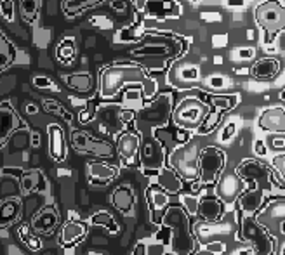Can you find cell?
I'll list each match as a JSON object with an SVG mask.
<instances>
[{"label":"cell","mask_w":285,"mask_h":255,"mask_svg":"<svg viewBox=\"0 0 285 255\" xmlns=\"http://www.w3.org/2000/svg\"><path fill=\"white\" fill-rule=\"evenodd\" d=\"M141 165L142 168L146 170H153V172H158L164 165V146L158 143L153 137H148L145 139V143L141 144Z\"/></svg>","instance_id":"obj_9"},{"label":"cell","mask_w":285,"mask_h":255,"mask_svg":"<svg viewBox=\"0 0 285 255\" xmlns=\"http://www.w3.org/2000/svg\"><path fill=\"white\" fill-rule=\"evenodd\" d=\"M72 143H73V146H75V149H79V151L92 153V155L101 156V158H112L113 156V148H112V146H110L108 143H104V141L92 139L89 134L75 132V134H73Z\"/></svg>","instance_id":"obj_10"},{"label":"cell","mask_w":285,"mask_h":255,"mask_svg":"<svg viewBox=\"0 0 285 255\" xmlns=\"http://www.w3.org/2000/svg\"><path fill=\"white\" fill-rule=\"evenodd\" d=\"M172 113V96L162 94L139 111V120L146 123H165Z\"/></svg>","instance_id":"obj_7"},{"label":"cell","mask_w":285,"mask_h":255,"mask_svg":"<svg viewBox=\"0 0 285 255\" xmlns=\"http://www.w3.org/2000/svg\"><path fill=\"white\" fill-rule=\"evenodd\" d=\"M103 2V0H66L64 4V9L66 12H77V11H82L85 7H92L96 4Z\"/></svg>","instance_id":"obj_33"},{"label":"cell","mask_w":285,"mask_h":255,"mask_svg":"<svg viewBox=\"0 0 285 255\" xmlns=\"http://www.w3.org/2000/svg\"><path fill=\"white\" fill-rule=\"evenodd\" d=\"M242 240H247L252 243L254 250H258V253H273V240L270 238V234L264 231L261 226L256 222L254 217H247L242 222Z\"/></svg>","instance_id":"obj_6"},{"label":"cell","mask_w":285,"mask_h":255,"mask_svg":"<svg viewBox=\"0 0 285 255\" xmlns=\"http://www.w3.org/2000/svg\"><path fill=\"white\" fill-rule=\"evenodd\" d=\"M275 165H276V168H278V172L282 174V177H285V155L276 156L275 158Z\"/></svg>","instance_id":"obj_48"},{"label":"cell","mask_w":285,"mask_h":255,"mask_svg":"<svg viewBox=\"0 0 285 255\" xmlns=\"http://www.w3.org/2000/svg\"><path fill=\"white\" fill-rule=\"evenodd\" d=\"M162 224L172 229V250L176 253L195 252V240L190 231V214L179 205H169L162 216Z\"/></svg>","instance_id":"obj_1"},{"label":"cell","mask_w":285,"mask_h":255,"mask_svg":"<svg viewBox=\"0 0 285 255\" xmlns=\"http://www.w3.org/2000/svg\"><path fill=\"white\" fill-rule=\"evenodd\" d=\"M191 2H198V0H191Z\"/></svg>","instance_id":"obj_59"},{"label":"cell","mask_w":285,"mask_h":255,"mask_svg":"<svg viewBox=\"0 0 285 255\" xmlns=\"http://www.w3.org/2000/svg\"><path fill=\"white\" fill-rule=\"evenodd\" d=\"M231 80H228L226 76L223 75H210L209 78L205 80V85L209 89H216V91H223V89L230 87Z\"/></svg>","instance_id":"obj_34"},{"label":"cell","mask_w":285,"mask_h":255,"mask_svg":"<svg viewBox=\"0 0 285 255\" xmlns=\"http://www.w3.org/2000/svg\"><path fill=\"white\" fill-rule=\"evenodd\" d=\"M148 198H150V205H152L153 221L158 222L160 221L162 212H164V208L169 206V193L157 184V186H152V188L148 189Z\"/></svg>","instance_id":"obj_15"},{"label":"cell","mask_w":285,"mask_h":255,"mask_svg":"<svg viewBox=\"0 0 285 255\" xmlns=\"http://www.w3.org/2000/svg\"><path fill=\"white\" fill-rule=\"evenodd\" d=\"M155 139L158 141L162 146H164V149H167V151H174L176 149V146H177V141H176V136H174V132L172 131H169V129H164V127H160V129H157L155 131Z\"/></svg>","instance_id":"obj_29"},{"label":"cell","mask_w":285,"mask_h":255,"mask_svg":"<svg viewBox=\"0 0 285 255\" xmlns=\"http://www.w3.org/2000/svg\"><path fill=\"white\" fill-rule=\"evenodd\" d=\"M203 253H225L226 252V245L223 241H210L207 245L202 246Z\"/></svg>","instance_id":"obj_38"},{"label":"cell","mask_w":285,"mask_h":255,"mask_svg":"<svg viewBox=\"0 0 285 255\" xmlns=\"http://www.w3.org/2000/svg\"><path fill=\"white\" fill-rule=\"evenodd\" d=\"M243 179L237 172H226L216 181V196L223 203H235L243 191Z\"/></svg>","instance_id":"obj_8"},{"label":"cell","mask_w":285,"mask_h":255,"mask_svg":"<svg viewBox=\"0 0 285 255\" xmlns=\"http://www.w3.org/2000/svg\"><path fill=\"white\" fill-rule=\"evenodd\" d=\"M240 212L245 217H252L259 210L264 200V189L263 188H252L249 191L240 194Z\"/></svg>","instance_id":"obj_13"},{"label":"cell","mask_w":285,"mask_h":255,"mask_svg":"<svg viewBox=\"0 0 285 255\" xmlns=\"http://www.w3.org/2000/svg\"><path fill=\"white\" fill-rule=\"evenodd\" d=\"M280 97H282V99H283V101H285V91H283V92H282V94H280Z\"/></svg>","instance_id":"obj_56"},{"label":"cell","mask_w":285,"mask_h":255,"mask_svg":"<svg viewBox=\"0 0 285 255\" xmlns=\"http://www.w3.org/2000/svg\"><path fill=\"white\" fill-rule=\"evenodd\" d=\"M172 52V49L165 44H157V46H146L137 51H134V56H146V58H165Z\"/></svg>","instance_id":"obj_27"},{"label":"cell","mask_w":285,"mask_h":255,"mask_svg":"<svg viewBox=\"0 0 285 255\" xmlns=\"http://www.w3.org/2000/svg\"><path fill=\"white\" fill-rule=\"evenodd\" d=\"M49 143H51V155L58 161L64 160V153H66V144H64L63 131L58 125H51L49 127Z\"/></svg>","instance_id":"obj_20"},{"label":"cell","mask_w":285,"mask_h":255,"mask_svg":"<svg viewBox=\"0 0 285 255\" xmlns=\"http://www.w3.org/2000/svg\"><path fill=\"white\" fill-rule=\"evenodd\" d=\"M258 18L270 30H275V28H278L282 24V14L273 6H263L258 12Z\"/></svg>","instance_id":"obj_24"},{"label":"cell","mask_w":285,"mask_h":255,"mask_svg":"<svg viewBox=\"0 0 285 255\" xmlns=\"http://www.w3.org/2000/svg\"><path fill=\"white\" fill-rule=\"evenodd\" d=\"M237 54H238L240 59L249 61V59L256 58V49L254 47H242V49H238V51H237Z\"/></svg>","instance_id":"obj_40"},{"label":"cell","mask_w":285,"mask_h":255,"mask_svg":"<svg viewBox=\"0 0 285 255\" xmlns=\"http://www.w3.org/2000/svg\"><path fill=\"white\" fill-rule=\"evenodd\" d=\"M282 253H285V245L282 246Z\"/></svg>","instance_id":"obj_57"},{"label":"cell","mask_w":285,"mask_h":255,"mask_svg":"<svg viewBox=\"0 0 285 255\" xmlns=\"http://www.w3.org/2000/svg\"><path fill=\"white\" fill-rule=\"evenodd\" d=\"M0 165H2V156H0Z\"/></svg>","instance_id":"obj_58"},{"label":"cell","mask_w":285,"mask_h":255,"mask_svg":"<svg viewBox=\"0 0 285 255\" xmlns=\"http://www.w3.org/2000/svg\"><path fill=\"white\" fill-rule=\"evenodd\" d=\"M247 38H249V40H252V38H254V31H252V30H249V31H247Z\"/></svg>","instance_id":"obj_55"},{"label":"cell","mask_w":285,"mask_h":255,"mask_svg":"<svg viewBox=\"0 0 285 255\" xmlns=\"http://www.w3.org/2000/svg\"><path fill=\"white\" fill-rule=\"evenodd\" d=\"M181 201H183V205H185V208L188 210V214H191V216H195L197 214V210H198V198H197V194L195 193H191V194H183L181 196Z\"/></svg>","instance_id":"obj_35"},{"label":"cell","mask_w":285,"mask_h":255,"mask_svg":"<svg viewBox=\"0 0 285 255\" xmlns=\"http://www.w3.org/2000/svg\"><path fill=\"white\" fill-rule=\"evenodd\" d=\"M134 253H136V255H142V253H146V245H145V243H137L136 248H134Z\"/></svg>","instance_id":"obj_50"},{"label":"cell","mask_w":285,"mask_h":255,"mask_svg":"<svg viewBox=\"0 0 285 255\" xmlns=\"http://www.w3.org/2000/svg\"><path fill=\"white\" fill-rule=\"evenodd\" d=\"M89 176L94 184H108L115 177V168L104 163H91L89 165Z\"/></svg>","instance_id":"obj_23"},{"label":"cell","mask_w":285,"mask_h":255,"mask_svg":"<svg viewBox=\"0 0 285 255\" xmlns=\"http://www.w3.org/2000/svg\"><path fill=\"white\" fill-rule=\"evenodd\" d=\"M39 0H21V12L28 23H33L39 12Z\"/></svg>","instance_id":"obj_32"},{"label":"cell","mask_w":285,"mask_h":255,"mask_svg":"<svg viewBox=\"0 0 285 255\" xmlns=\"http://www.w3.org/2000/svg\"><path fill=\"white\" fill-rule=\"evenodd\" d=\"M85 236V224L79 221H68L61 231V243L64 245H73V243L80 241Z\"/></svg>","instance_id":"obj_21"},{"label":"cell","mask_w":285,"mask_h":255,"mask_svg":"<svg viewBox=\"0 0 285 255\" xmlns=\"http://www.w3.org/2000/svg\"><path fill=\"white\" fill-rule=\"evenodd\" d=\"M225 168V151L216 146H207L198 155V177L202 184H216Z\"/></svg>","instance_id":"obj_3"},{"label":"cell","mask_w":285,"mask_h":255,"mask_svg":"<svg viewBox=\"0 0 285 255\" xmlns=\"http://www.w3.org/2000/svg\"><path fill=\"white\" fill-rule=\"evenodd\" d=\"M73 54H75V44H73V38H64L58 49V59L61 63L66 64L73 59Z\"/></svg>","instance_id":"obj_31"},{"label":"cell","mask_w":285,"mask_h":255,"mask_svg":"<svg viewBox=\"0 0 285 255\" xmlns=\"http://www.w3.org/2000/svg\"><path fill=\"white\" fill-rule=\"evenodd\" d=\"M120 111L122 109L119 106H115V104H106V106H103L99 109V115H101V118H103V123H101V131L103 132H108V129L110 127V132H117V131H120L122 127H119V125L122 123V120H120Z\"/></svg>","instance_id":"obj_17"},{"label":"cell","mask_w":285,"mask_h":255,"mask_svg":"<svg viewBox=\"0 0 285 255\" xmlns=\"http://www.w3.org/2000/svg\"><path fill=\"white\" fill-rule=\"evenodd\" d=\"M66 82L72 89L80 91V92H87L92 89V78L87 73H75V75H70L66 78Z\"/></svg>","instance_id":"obj_28"},{"label":"cell","mask_w":285,"mask_h":255,"mask_svg":"<svg viewBox=\"0 0 285 255\" xmlns=\"http://www.w3.org/2000/svg\"><path fill=\"white\" fill-rule=\"evenodd\" d=\"M207 115L203 101L197 97H186L174 111V121L179 127L185 129H198Z\"/></svg>","instance_id":"obj_5"},{"label":"cell","mask_w":285,"mask_h":255,"mask_svg":"<svg viewBox=\"0 0 285 255\" xmlns=\"http://www.w3.org/2000/svg\"><path fill=\"white\" fill-rule=\"evenodd\" d=\"M134 116H136L134 109H122V111H120V120H122V123H129V121H132Z\"/></svg>","instance_id":"obj_43"},{"label":"cell","mask_w":285,"mask_h":255,"mask_svg":"<svg viewBox=\"0 0 285 255\" xmlns=\"http://www.w3.org/2000/svg\"><path fill=\"white\" fill-rule=\"evenodd\" d=\"M91 222H92V224H96V226H103V228H106L108 231H112V233H117V231H119V228H117V224H115V219L110 216L108 212L94 214L92 219H91Z\"/></svg>","instance_id":"obj_30"},{"label":"cell","mask_w":285,"mask_h":255,"mask_svg":"<svg viewBox=\"0 0 285 255\" xmlns=\"http://www.w3.org/2000/svg\"><path fill=\"white\" fill-rule=\"evenodd\" d=\"M200 19L202 21H205V23H216V21H221V14L219 12H202L200 14Z\"/></svg>","instance_id":"obj_41"},{"label":"cell","mask_w":285,"mask_h":255,"mask_svg":"<svg viewBox=\"0 0 285 255\" xmlns=\"http://www.w3.org/2000/svg\"><path fill=\"white\" fill-rule=\"evenodd\" d=\"M145 71L134 64H115L104 68L101 73V97L112 99L125 83H142Z\"/></svg>","instance_id":"obj_2"},{"label":"cell","mask_w":285,"mask_h":255,"mask_svg":"<svg viewBox=\"0 0 285 255\" xmlns=\"http://www.w3.org/2000/svg\"><path fill=\"white\" fill-rule=\"evenodd\" d=\"M12 139L18 141V143H11L12 148H24L28 144V136H24V134H19V136L12 137Z\"/></svg>","instance_id":"obj_44"},{"label":"cell","mask_w":285,"mask_h":255,"mask_svg":"<svg viewBox=\"0 0 285 255\" xmlns=\"http://www.w3.org/2000/svg\"><path fill=\"white\" fill-rule=\"evenodd\" d=\"M223 201L219 200L218 196L216 198H202L198 201V210L197 216L203 219L205 222H218L221 221L223 217Z\"/></svg>","instance_id":"obj_14"},{"label":"cell","mask_w":285,"mask_h":255,"mask_svg":"<svg viewBox=\"0 0 285 255\" xmlns=\"http://www.w3.org/2000/svg\"><path fill=\"white\" fill-rule=\"evenodd\" d=\"M221 111H223L221 108H216L214 106L212 111H209L205 115V118H203V121L200 123V127L197 129V134H202V136H205V134L212 132L214 129L218 127L219 120H221Z\"/></svg>","instance_id":"obj_26"},{"label":"cell","mask_w":285,"mask_h":255,"mask_svg":"<svg viewBox=\"0 0 285 255\" xmlns=\"http://www.w3.org/2000/svg\"><path fill=\"white\" fill-rule=\"evenodd\" d=\"M228 42V35H214L212 36V46L214 47H225Z\"/></svg>","instance_id":"obj_45"},{"label":"cell","mask_w":285,"mask_h":255,"mask_svg":"<svg viewBox=\"0 0 285 255\" xmlns=\"http://www.w3.org/2000/svg\"><path fill=\"white\" fill-rule=\"evenodd\" d=\"M235 132H237V123H235V121H228L225 127H223L221 137H219V139H221V143H228V141L235 136Z\"/></svg>","instance_id":"obj_39"},{"label":"cell","mask_w":285,"mask_h":255,"mask_svg":"<svg viewBox=\"0 0 285 255\" xmlns=\"http://www.w3.org/2000/svg\"><path fill=\"white\" fill-rule=\"evenodd\" d=\"M112 200H113V205H115L120 212L129 214L132 208V203H134V193L129 186H120V188L115 189Z\"/></svg>","instance_id":"obj_22"},{"label":"cell","mask_w":285,"mask_h":255,"mask_svg":"<svg viewBox=\"0 0 285 255\" xmlns=\"http://www.w3.org/2000/svg\"><path fill=\"white\" fill-rule=\"evenodd\" d=\"M270 146L273 149H285V139L283 137H273V139L270 141Z\"/></svg>","instance_id":"obj_47"},{"label":"cell","mask_w":285,"mask_h":255,"mask_svg":"<svg viewBox=\"0 0 285 255\" xmlns=\"http://www.w3.org/2000/svg\"><path fill=\"white\" fill-rule=\"evenodd\" d=\"M157 184L160 186V188H164L167 193H179V191H181V188H183L181 177L176 174V170L164 168V167L158 170Z\"/></svg>","instance_id":"obj_18"},{"label":"cell","mask_w":285,"mask_h":255,"mask_svg":"<svg viewBox=\"0 0 285 255\" xmlns=\"http://www.w3.org/2000/svg\"><path fill=\"white\" fill-rule=\"evenodd\" d=\"M35 85L39 89H52L51 87L52 82L49 78H44V76H42V78H40V76H37V78H35Z\"/></svg>","instance_id":"obj_46"},{"label":"cell","mask_w":285,"mask_h":255,"mask_svg":"<svg viewBox=\"0 0 285 255\" xmlns=\"http://www.w3.org/2000/svg\"><path fill=\"white\" fill-rule=\"evenodd\" d=\"M19 236H21L23 243H26V245L30 246L31 250H40V246H42V245H40V241H39V238H35L33 234H31L26 228L19 229Z\"/></svg>","instance_id":"obj_36"},{"label":"cell","mask_w":285,"mask_h":255,"mask_svg":"<svg viewBox=\"0 0 285 255\" xmlns=\"http://www.w3.org/2000/svg\"><path fill=\"white\" fill-rule=\"evenodd\" d=\"M142 85V96H145V99L152 101L153 96L157 94V80L150 78V76H146L145 82L141 83Z\"/></svg>","instance_id":"obj_37"},{"label":"cell","mask_w":285,"mask_h":255,"mask_svg":"<svg viewBox=\"0 0 285 255\" xmlns=\"http://www.w3.org/2000/svg\"><path fill=\"white\" fill-rule=\"evenodd\" d=\"M237 174L242 177L243 181H258V179H261V177L268 176L264 165L259 163V161H256V160L242 161V163L238 165V168H237Z\"/></svg>","instance_id":"obj_19"},{"label":"cell","mask_w":285,"mask_h":255,"mask_svg":"<svg viewBox=\"0 0 285 255\" xmlns=\"http://www.w3.org/2000/svg\"><path fill=\"white\" fill-rule=\"evenodd\" d=\"M283 44H285V36H283Z\"/></svg>","instance_id":"obj_60"},{"label":"cell","mask_w":285,"mask_h":255,"mask_svg":"<svg viewBox=\"0 0 285 255\" xmlns=\"http://www.w3.org/2000/svg\"><path fill=\"white\" fill-rule=\"evenodd\" d=\"M200 99L202 101H205V103H209V104H212V106L216 108H221L223 111H226V109H231V108H235L237 106V103H238V96L237 94H233V96H214V94H200Z\"/></svg>","instance_id":"obj_25"},{"label":"cell","mask_w":285,"mask_h":255,"mask_svg":"<svg viewBox=\"0 0 285 255\" xmlns=\"http://www.w3.org/2000/svg\"><path fill=\"white\" fill-rule=\"evenodd\" d=\"M223 63H225V61H223V56H214V64H218V66H221Z\"/></svg>","instance_id":"obj_53"},{"label":"cell","mask_w":285,"mask_h":255,"mask_svg":"<svg viewBox=\"0 0 285 255\" xmlns=\"http://www.w3.org/2000/svg\"><path fill=\"white\" fill-rule=\"evenodd\" d=\"M117 148H119V153L125 163H134V158L141 148L139 136L132 132H124L117 141Z\"/></svg>","instance_id":"obj_12"},{"label":"cell","mask_w":285,"mask_h":255,"mask_svg":"<svg viewBox=\"0 0 285 255\" xmlns=\"http://www.w3.org/2000/svg\"><path fill=\"white\" fill-rule=\"evenodd\" d=\"M254 151L258 153L259 156L266 155V146H264L263 141H256V143H254Z\"/></svg>","instance_id":"obj_49"},{"label":"cell","mask_w":285,"mask_h":255,"mask_svg":"<svg viewBox=\"0 0 285 255\" xmlns=\"http://www.w3.org/2000/svg\"><path fill=\"white\" fill-rule=\"evenodd\" d=\"M198 148L197 144L191 143L190 146H183V148H176L174 151H170V165L176 170L179 176H183L185 179L193 181L198 179Z\"/></svg>","instance_id":"obj_4"},{"label":"cell","mask_w":285,"mask_h":255,"mask_svg":"<svg viewBox=\"0 0 285 255\" xmlns=\"http://www.w3.org/2000/svg\"><path fill=\"white\" fill-rule=\"evenodd\" d=\"M0 9H2L6 19H12V2L11 0H4V2L0 4Z\"/></svg>","instance_id":"obj_42"},{"label":"cell","mask_w":285,"mask_h":255,"mask_svg":"<svg viewBox=\"0 0 285 255\" xmlns=\"http://www.w3.org/2000/svg\"><path fill=\"white\" fill-rule=\"evenodd\" d=\"M280 70V63L275 58H263L259 61H256L251 68V75L254 78L264 80V78H271L275 76Z\"/></svg>","instance_id":"obj_16"},{"label":"cell","mask_w":285,"mask_h":255,"mask_svg":"<svg viewBox=\"0 0 285 255\" xmlns=\"http://www.w3.org/2000/svg\"><path fill=\"white\" fill-rule=\"evenodd\" d=\"M230 7H243V0H228Z\"/></svg>","instance_id":"obj_51"},{"label":"cell","mask_w":285,"mask_h":255,"mask_svg":"<svg viewBox=\"0 0 285 255\" xmlns=\"http://www.w3.org/2000/svg\"><path fill=\"white\" fill-rule=\"evenodd\" d=\"M278 231H280V234H282V236H285V221H282L278 224Z\"/></svg>","instance_id":"obj_54"},{"label":"cell","mask_w":285,"mask_h":255,"mask_svg":"<svg viewBox=\"0 0 285 255\" xmlns=\"http://www.w3.org/2000/svg\"><path fill=\"white\" fill-rule=\"evenodd\" d=\"M113 7H115V9H119V11H124L125 9V4L122 2V0H115V2H113Z\"/></svg>","instance_id":"obj_52"},{"label":"cell","mask_w":285,"mask_h":255,"mask_svg":"<svg viewBox=\"0 0 285 255\" xmlns=\"http://www.w3.org/2000/svg\"><path fill=\"white\" fill-rule=\"evenodd\" d=\"M170 80L181 87V83H193L200 80V66L191 61H181V63L174 64L172 71H170Z\"/></svg>","instance_id":"obj_11"}]
</instances>
